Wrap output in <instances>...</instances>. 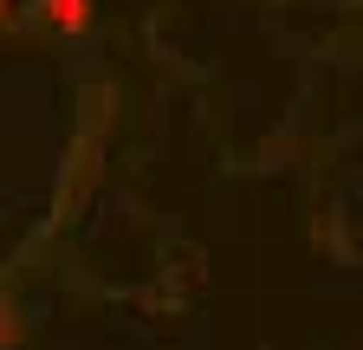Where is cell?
Listing matches in <instances>:
<instances>
[{"label": "cell", "mask_w": 363, "mask_h": 350, "mask_svg": "<svg viewBox=\"0 0 363 350\" xmlns=\"http://www.w3.org/2000/svg\"><path fill=\"white\" fill-rule=\"evenodd\" d=\"M39 20L59 26V33H84L98 20V7H91V0H39Z\"/></svg>", "instance_id": "1"}]
</instances>
